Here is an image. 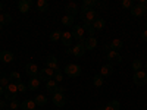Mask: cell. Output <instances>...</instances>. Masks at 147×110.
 I'll return each mask as SVG.
<instances>
[{"instance_id": "obj_1", "label": "cell", "mask_w": 147, "mask_h": 110, "mask_svg": "<svg viewBox=\"0 0 147 110\" xmlns=\"http://www.w3.org/2000/svg\"><path fill=\"white\" fill-rule=\"evenodd\" d=\"M81 18L85 22L84 23V28L87 30L91 23L97 19V12H96V9H82L81 10Z\"/></svg>"}, {"instance_id": "obj_2", "label": "cell", "mask_w": 147, "mask_h": 110, "mask_svg": "<svg viewBox=\"0 0 147 110\" xmlns=\"http://www.w3.org/2000/svg\"><path fill=\"white\" fill-rule=\"evenodd\" d=\"M16 95H18V87H16V84L10 82L7 87L5 88L3 99L5 100H9V101H13V100H16Z\"/></svg>"}, {"instance_id": "obj_3", "label": "cell", "mask_w": 147, "mask_h": 110, "mask_svg": "<svg viewBox=\"0 0 147 110\" xmlns=\"http://www.w3.org/2000/svg\"><path fill=\"white\" fill-rule=\"evenodd\" d=\"M105 25H106V21L103 19V18H97L91 25L87 28V31H88V34L91 35V37H94V34L97 32V31H100V30H103L105 28Z\"/></svg>"}, {"instance_id": "obj_4", "label": "cell", "mask_w": 147, "mask_h": 110, "mask_svg": "<svg viewBox=\"0 0 147 110\" xmlns=\"http://www.w3.org/2000/svg\"><path fill=\"white\" fill-rule=\"evenodd\" d=\"M81 66L80 65H75V63H69V65H66V68H65V73L68 76H71V78H77V76H80L81 75Z\"/></svg>"}, {"instance_id": "obj_5", "label": "cell", "mask_w": 147, "mask_h": 110, "mask_svg": "<svg viewBox=\"0 0 147 110\" xmlns=\"http://www.w3.org/2000/svg\"><path fill=\"white\" fill-rule=\"evenodd\" d=\"M68 54H74V56H77V57H82L85 54V47H84V43H78L77 46H74V47H69L68 50H66Z\"/></svg>"}, {"instance_id": "obj_6", "label": "cell", "mask_w": 147, "mask_h": 110, "mask_svg": "<svg viewBox=\"0 0 147 110\" xmlns=\"http://www.w3.org/2000/svg\"><path fill=\"white\" fill-rule=\"evenodd\" d=\"M134 84L137 85V87H143V85L147 84V75H146V72L144 70H138V72H134Z\"/></svg>"}, {"instance_id": "obj_7", "label": "cell", "mask_w": 147, "mask_h": 110, "mask_svg": "<svg viewBox=\"0 0 147 110\" xmlns=\"http://www.w3.org/2000/svg\"><path fill=\"white\" fill-rule=\"evenodd\" d=\"M84 35H85V28L81 25H75L72 30V37L75 38L78 43H84Z\"/></svg>"}, {"instance_id": "obj_8", "label": "cell", "mask_w": 147, "mask_h": 110, "mask_svg": "<svg viewBox=\"0 0 147 110\" xmlns=\"http://www.w3.org/2000/svg\"><path fill=\"white\" fill-rule=\"evenodd\" d=\"M53 76H55V70L53 69H49V68H44V69H40V72H38V79L40 81H50V79H53Z\"/></svg>"}, {"instance_id": "obj_9", "label": "cell", "mask_w": 147, "mask_h": 110, "mask_svg": "<svg viewBox=\"0 0 147 110\" xmlns=\"http://www.w3.org/2000/svg\"><path fill=\"white\" fill-rule=\"evenodd\" d=\"M52 101H53V104H55L56 107H63V106H65V103H66L63 93H60V91L55 93V94L52 95Z\"/></svg>"}, {"instance_id": "obj_10", "label": "cell", "mask_w": 147, "mask_h": 110, "mask_svg": "<svg viewBox=\"0 0 147 110\" xmlns=\"http://www.w3.org/2000/svg\"><path fill=\"white\" fill-rule=\"evenodd\" d=\"M25 72H27V75H28L30 78H38L40 69H38V66H37L35 63H28V65L25 66Z\"/></svg>"}, {"instance_id": "obj_11", "label": "cell", "mask_w": 147, "mask_h": 110, "mask_svg": "<svg viewBox=\"0 0 147 110\" xmlns=\"http://www.w3.org/2000/svg\"><path fill=\"white\" fill-rule=\"evenodd\" d=\"M107 59H109V63L110 65H118L122 62V57L118 52H113V50H107Z\"/></svg>"}, {"instance_id": "obj_12", "label": "cell", "mask_w": 147, "mask_h": 110, "mask_svg": "<svg viewBox=\"0 0 147 110\" xmlns=\"http://www.w3.org/2000/svg\"><path fill=\"white\" fill-rule=\"evenodd\" d=\"M46 66H47L49 69H53L55 72H59V70H60L59 62H57L56 56H49V57L46 59Z\"/></svg>"}, {"instance_id": "obj_13", "label": "cell", "mask_w": 147, "mask_h": 110, "mask_svg": "<svg viewBox=\"0 0 147 110\" xmlns=\"http://www.w3.org/2000/svg\"><path fill=\"white\" fill-rule=\"evenodd\" d=\"M122 46H124V43H122V40H119V38H115V40H112L109 43V46H106L105 48L106 50H113V52H121V48H122Z\"/></svg>"}, {"instance_id": "obj_14", "label": "cell", "mask_w": 147, "mask_h": 110, "mask_svg": "<svg viewBox=\"0 0 147 110\" xmlns=\"http://www.w3.org/2000/svg\"><path fill=\"white\" fill-rule=\"evenodd\" d=\"M31 5H32L31 0H19L16 6H18V10L21 12V13H28Z\"/></svg>"}, {"instance_id": "obj_15", "label": "cell", "mask_w": 147, "mask_h": 110, "mask_svg": "<svg viewBox=\"0 0 147 110\" xmlns=\"http://www.w3.org/2000/svg\"><path fill=\"white\" fill-rule=\"evenodd\" d=\"M84 47L85 50H94V48L97 47V38L96 37H87V38L84 40Z\"/></svg>"}, {"instance_id": "obj_16", "label": "cell", "mask_w": 147, "mask_h": 110, "mask_svg": "<svg viewBox=\"0 0 147 110\" xmlns=\"http://www.w3.org/2000/svg\"><path fill=\"white\" fill-rule=\"evenodd\" d=\"M65 12H66V15H69V16H75L77 13H78V5L77 3H74V2H69L66 6H65Z\"/></svg>"}, {"instance_id": "obj_17", "label": "cell", "mask_w": 147, "mask_h": 110, "mask_svg": "<svg viewBox=\"0 0 147 110\" xmlns=\"http://www.w3.org/2000/svg\"><path fill=\"white\" fill-rule=\"evenodd\" d=\"M62 44L65 46V47H71L72 46V41H74V37H72V32H69V31H65V32H62Z\"/></svg>"}, {"instance_id": "obj_18", "label": "cell", "mask_w": 147, "mask_h": 110, "mask_svg": "<svg viewBox=\"0 0 147 110\" xmlns=\"http://www.w3.org/2000/svg\"><path fill=\"white\" fill-rule=\"evenodd\" d=\"M59 87H60V85H59L55 79H50V81L46 82V90H47V93H50V94L57 93V91H59Z\"/></svg>"}, {"instance_id": "obj_19", "label": "cell", "mask_w": 147, "mask_h": 110, "mask_svg": "<svg viewBox=\"0 0 147 110\" xmlns=\"http://www.w3.org/2000/svg\"><path fill=\"white\" fill-rule=\"evenodd\" d=\"M0 60H3L5 63L13 62V53L9 50H0Z\"/></svg>"}, {"instance_id": "obj_20", "label": "cell", "mask_w": 147, "mask_h": 110, "mask_svg": "<svg viewBox=\"0 0 147 110\" xmlns=\"http://www.w3.org/2000/svg\"><path fill=\"white\" fill-rule=\"evenodd\" d=\"M129 12L132 13V16H143V15L146 13V7H143V6H140V5H134Z\"/></svg>"}, {"instance_id": "obj_21", "label": "cell", "mask_w": 147, "mask_h": 110, "mask_svg": "<svg viewBox=\"0 0 147 110\" xmlns=\"http://www.w3.org/2000/svg\"><path fill=\"white\" fill-rule=\"evenodd\" d=\"M35 103H34V100H25V101H22L21 103V106H19V109L21 110H35Z\"/></svg>"}, {"instance_id": "obj_22", "label": "cell", "mask_w": 147, "mask_h": 110, "mask_svg": "<svg viewBox=\"0 0 147 110\" xmlns=\"http://www.w3.org/2000/svg\"><path fill=\"white\" fill-rule=\"evenodd\" d=\"M112 73H113V66L110 63L102 66V69H100V75L102 76H109V75H112Z\"/></svg>"}, {"instance_id": "obj_23", "label": "cell", "mask_w": 147, "mask_h": 110, "mask_svg": "<svg viewBox=\"0 0 147 110\" xmlns=\"http://www.w3.org/2000/svg\"><path fill=\"white\" fill-rule=\"evenodd\" d=\"M40 88V79L38 78H31L28 82V90L30 91H37Z\"/></svg>"}, {"instance_id": "obj_24", "label": "cell", "mask_w": 147, "mask_h": 110, "mask_svg": "<svg viewBox=\"0 0 147 110\" xmlns=\"http://www.w3.org/2000/svg\"><path fill=\"white\" fill-rule=\"evenodd\" d=\"M34 103H35V106H38V107H43V106H46L47 104V97L44 95V94H38L34 99Z\"/></svg>"}, {"instance_id": "obj_25", "label": "cell", "mask_w": 147, "mask_h": 110, "mask_svg": "<svg viewBox=\"0 0 147 110\" xmlns=\"http://www.w3.org/2000/svg\"><path fill=\"white\" fill-rule=\"evenodd\" d=\"M35 6H37V9H38V12H47L49 7H50L46 0H37V2H35Z\"/></svg>"}, {"instance_id": "obj_26", "label": "cell", "mask_w": 147, "mask_h": 110, "mask_svg": "<svg viewBox=\"0 0 147 110\" xmlns=\"http://www.w3.org/2000/svg\"><path fill=\"white\" fill-rule=\"evenodd\" d=\"M12 22V16L9 15V13H0V25H9V23Z\"/></svg>"}, {"instance_id": "obj_27", "label": "cell", "mask_w": 147, "mask_h": 110, "mask_svg": "<svg viewBox=\"0 0 147 110\" xmlns=\"http://www.w3.org/2000/svg\"><path fill=\"white\" fill-rule=\"evenodd\" d=\"M9 79H10V82H13V84L22 82V81H21V73H19V72H15V70H12V72L9 73Z\"/></svg>"}, {"instance_id": "obj_28", "label": "cell", "mask_w": 147, "mask_h": 110, "mask_svg": "<svg viewBox=\"0 0 147 110\" xmlns=\"http://www.w3.org/2000/svg\"><path fill=\"white\" fill-rule=\"evenodd\" d=\"M102 110H121V104L118 100H113V101H110L107 106H105V109Z\"/></svg>"}, {"instance_id": "obj_29", "label": "cell", "mask_w": 147, "mask_h": 110, "mask_svg": "<svg viewBox=\"0 0 147 110\" xmlns=\"http://www.w3.org/2000/svg\"><path fill=\"white\" fill-rule=\"evenodd\" d=\"M62 25H65V27H72V25H74V16L63 15V16H62Z\"/></svg>"}, {"instance_id": "obj_30", "label": "cell", "mask_w": 147, "mask_h": 110, "mask_svg": "<svg viewBox=\"0 0 147 110\" xmlns=\"http://www.w3.org/2000/svg\"><path fill=\"white\" fill-rule=\"evenodd\" d=\"M97 5V0H84L82 2V9H94Z\"/></svg>"}, {"instance_id": "obj_31", "label": "cell", "mask_w": 147, "mask_h": 110, "mask_svg": "<svg viewBox=\"0 0 147 110\" xmlns=\"http://www.w3.org/2000/svg\"><path fill=\"white\" fill-rule=\"evenodd\" d=\"M141 68H143V62L140 59H134L132 60V70H136V72H138V70H141Z\"/></svg>"}, {"instance_id": "obj_32", "label": "cell", "mask_w": 147, "mask_h": 110, "mask_svg": "<svg viewBox=\"0 0 147 110\" xmlns=\"http://www.w3.org/2000/svg\"><path fill=\"white\" fill-rule=\"evenodd\" d=\"M93 84H94V87H102V85L105 84L103 76H102V75H96V76L93 78Z\"/></svg>"}, {"instance_id": "obj_33", "label": "cell", "mask_w": 147, "mask_h": 110, "mask_svg": "<svg viewBox=\"0 0 147 110\" xmlns=\"http://www.w3.org/2000/svg\"><path fill=\"white\" fill-rule=\"evenodd\" d=\"M21 106V103L18 100H13V101H10V104H7V109L6 110H18Z\"/></svg>"}, {"instance_id": "obj_34", "label": "cell", "mask_w": 147, "mask_h": 110, "mask_svg": "<svg viewBox=\"0 0 147 110\" xmlns=\"http://www.w3.org/2000/svg\"><path fill=\"white\" fill-rule=\"evenodd\" d=\"M60 38H62V32L60 31H55V32L50 34V41H57Z\"/></svg>"}, {"instance_id": "obj_35", "label": "cell", "mask_w": 147, "mask_h": 110, "mask_svg": "<svg viewBox=\"0 0 147 110\" xmlns=\"http://www.w3.org/2000/svg\"><path fill=\"white\" fill-rule=\"evenodd\" d=\"M121 6L124 7V9H129V10H131V7H132L134 5H132V0H122Z\"/></svg>"}, {"instance_id": "obj_36", "label": "cell", "mask_w": 147, "mask_h": 110, "mask_svg": "<svg viewBox=\"0 0 147 110\" xmlns=\"http://www.w3.org/2000/svg\"><path fill=\"white\" fill-rule=\"evenodd\" d=\"M53 79H55L57 84H59V82H63V73L60 72V70H59V72H55V76H53Z\"/></svg>"}, {"instance_id": "obj_37", "label": "cell", "mask_w": 147, "mask_h": 110, "mask_svg": "<svg viewBox=\"0 0 147 110\" xmlns=\"http://www.w3.org/2000/svg\"><path fill=\"white\" fill-rule=\"evenodd\" d=\"M9 84H10V79H9V76H2V78H0V85H2L3 88H6Z\"/></svg>"}, {"instance_id": "obj_38", "label": "cell", "mask_w": 147, "mask_h": 110, "mask_svg": "<svg viewBox=\"0 0 147 110\" xmlns=\"http://www.w3.org/2000/svg\"><path fill=\"white\" fill-rule=\"evenodd\" d=\"M16 87H18V93H25L27 91V85L24 84V82H18Z\"/></svg>"}, {"instance_id": "obj_39", "label": "cell", "mask_w": 147, "mask_h": 110, "mask_svg": "<svg viewBox=\"0 0 147 110\" xmlns=\"http://www.w3.org/2000/svg\"><path fill=\"white\" fill-rule=\"evenodd\" d=\"M141 38L144 40V41H147V28L143 31V35H141Z\"/></svg>"}, {"instance_id": "obj_40", "label": "cell", "mask_w": 147, "mask_h": 110, "mask_svg": "<svg viewBox=\"0 0 147 110\" xmlns=\"http://www.w3.org/2000/svg\"><path fill=\"white\" fill-rule=\"evenodd\" d=\"M3 94H5V88L2 87V85H0V97H2Z\"/></svg>"}, {"instance_id": "obj_41", "label": "cell", "mask_w": 147, "mask_h": 110, "mask_svg": "<svg viewBox=\"0 0 147 110\" xmlns=\"http://www.w3.org/2000/svg\"><path fill=\"white\" fill-rule=\"evenodd\" d=\"M2 10H3V3L0 2V12H2Z\"/></svg>"}, {"instance_id": "obj_42", "label": "cell", "mask_w": 147, "mask_h": 110, "mask_svg": "<svg viewBox=\"0 0 147 110\" xmlns=\"http://www.w3.org/2000/svg\"><path fill=\"white\" fill-rule=\"evenodd\" d=\"M2 28H3V27H2V25H0V32H2Z\"/></svg>"}, {"instance_id": "obj_43", "label": "cell", "mask_w": 147, "mask_h": 110, "mask_svg": "<svg viewBox=\"0 0 147 110\" xmlns=\"http://www.w3.org/2000/svg\"><path fill=\"white\" fill-rule=\"evenodd\" d=\"M146 70H147V62H146Z\"/></svg>"}, {"instance_id": "obj_44", "label": "cell", "mask_w": 147, "mask_h": 110, "mask_svg": "<svg viewBox=\"0 0 147 110\" xmlns=\"http://www.w3.org/2000/svg\"><path fill=\"white\" fill-rule=\"evenodd\" d=\"M146 12H147V7H146Z\"/></svg>"}, {"instance_id": "obj_45", "label": "cell", "mask_w": 147, "mask_h": 110, "mask_svg": "<svg viewBox=\"0 0 147 110\" xmlns=\"http://www.w3.org/2000/svg\"><path fill=\"white\" fill-rule=\"evenodd\" d=\"M18 110H19V109H18Z\"/></svg>"}]
</instances>
